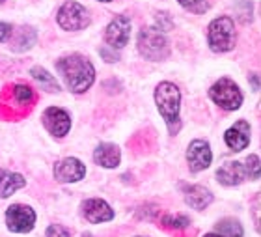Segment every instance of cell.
Segmentation results:
<instances>
[{
	"instance_id": "1",
	"label": "cell",
	"mask_w": 261,
	"mask_h": 237,
	"mask_svg": "<svg viewBox=\"0 0 261 237\" xmlns=\"http://www.w3.org/2000/svg\"><path fill=\"white\" fill-rule=\"evenodd\" d=\"M56 67L62 73L64 81L67 82V86L71 88V92L82 93L92 86L95 71H93V65L81 54H71L58 60Z\"/></svg>"
},
{
	"instance_id": "2",
	"label": "cell",
	"mask_w": 261,
	"mask_h": 237,
	"mask_svg": "<svg viewBox=\"0 0 261 237\" xmlns=\"http://www.w3.org/2000/svg\"><path fill=\"white\" fill-rule=\"evenodd\" d=\"M155 101L161 110V114L166 120L170 133L174 135L175 131L179 129V90L172 82H161L155 90Z\"/></svg>"
},
{
	"instance_id": "3",
	"label": "cell",
	"mask_w": 261,
	"mask_h": 237,
	"mask_svg": "<svg viewBox=\"0 0 261 237\" xmlns=\"http://www.w3.org/2000/svg\"><path fill=\"white\" fill-rule=\"evenodd\" d=\"M138 51L147 60H164L170 54L168 41L159 28H144L138 34Z\"/></svg>"
},
{
	"instance_id": "4",
	"label": "cell",
	"mask_w": 261,
	"mask_h": 237,
	"mask_svg": "<svg viewBox=\"0 0 261 237\" xmlns=\"http://www.w3.org/2000/svg\"><path fill=\"white\" fill-rule=\"evenodd\" d=\"M209 47L215 53H226L235 45V27L229 17H218L209 25Z\"/></svg>"
},
{
	"instance_id": "5",
	"label": "cell",
	"mask_w": 261,
	"mask_h": 237,
	"mask_svg": "<svg viewBox=\"0 0 261 237\" xmlns=\"http://www.w3.org/2000/svg\"><path fill=\"white\" fill-rule=\"evenodd\" d=\"M209 96L224 110H237L243 103V93H241L239 86L229 79H220L209 90Z\"/></svg>"
},
{
	"instance_id": "6",
	"label": "cell",
	"mask_w": 261,
	"mask_h": 237,
	"mask_svg": "<svg viewBox=\"0 0 261 237\" xmlns=\"http://www.w3.org/2000/svg\"><path fill=\"white\" fill-rule=\"evenodd\" d=\"M58 25L64 30H82L90 25L86 8H82L79 2H65L58 11Z\"/></svg>"
},
{
	"instance_id": "7",
	"label": "cell",
	"mask_w": 261,
	"mask_h": 237,
	"mask_svg": "<svg viewBox=\"0 0 261 237\" xmlns=\"http://www.w3.org/2000/svg\"><path fill=\"white\" fill-rule=\"evenodd\" d=\"M34 222H36V213H34L28 205L15 204L8 207L6 211V224L11 232L15 233H24L30 232L34 228Z\"/></svg>"
},
{
	"instance_id": "8",
	"label": "cell",
	"mask_w": 261,
	"mask_h": 237,
	"mask_svg": "<svg viewBox=\"0 0 261 237\" xmlns=\"http://www.w3.org/2000/svg\"><path fill=\"white\" fill-rule=\"evenodd\" d=\"M129 38H130V19L125 15H118L114 21L109 25V28H107L105 39H107V43H109L110 47L121 49L127 45Z\"/></svg>"
},
{
	"instance_id": "9",
	"label": "cell",
	"mask_w": 261,
	"mask_h": 237,
	"mask_svg": "<svg viewBox=\"0 0 261 237\" xmlns=\"http://www.w3.org/2000/svg\"><path fill=\"white\" fill-rule=\"evenodd\" d=\"M43 125L47 127V131H49L50 135L62 138V136H65L69 133L71 118L69 114L65 112V110H62V108L50 107L43 112Z\"/></svg>"
},
{
	"instance_id": "10",
	"label": "cell",
	"mask_w": 261,
	"mask_h": 237,
	"mask_svg": "<svg viewBox=\"0 0 261 237\" xmlns=\"http://www.w3.org/2000/svg\"><path fill=\"white\" fill-rule=\"evenodd\" d=\"M86 176V167L79 159L67 157L55 167V178L62 183H75Z\"/></svg>"
},
{
	"instance_id": "11",
	"label": "cell",
	"mask_w": 261,
	"mask_h": 237,
	"mask_svg": "<svg viewBox=\"0 0 261 237\" xmlns=\"http://www.w3.org/2000/svg\"><path fill=\"white\" fill-rule=\"evenodd\" d=\"M213 153L209 144L203 140H194L189 146V151H187V161H189V167H191L192 172H200V170H205L209 164H211Z\"/></svg>"
},
{
	"instance_id": "12",
	"label": "cell",
	"mask_w": 261,
	"mask_h": 237,
	"mask_svg": "<svg viewBox=\"0 0 261 237\" xmlns=\"http://www.w3.org/2000/svg\"><path fill=\"white\" fill-rule=\"evenodd\" d=\"M82 213L86 217V221L92 224H99V222H107L114 219V211L110 209V205L99 198L86 200L82 204Z\"/></svg>"
},
{
	"instance_id": "13",
	"label": "cell",
	"mask_w": 261,
	"mask_h": 237,
	"mask_svg": "<svg viewBox=\"0 0 261 237\" xmlns=\"http://www.w3.org/2000/svg\"><path fill=\"white\" fill-rule=\"evenodd\" d=\"M224 140H226V144L233 151L245 150L246 146H248V142H250V125L246 124L245 120L237 122L233 127H229V129L226 131Z\"/></svg>"
},
{
	"instance_id": "14",
	"label": "cell",
	"mask_w": 261,
	"mask_h": 237,
	"mask_svg": "<svg viewBox=\"0 0 261 237\" xmlns=\"http://www.w3.org/2000/svg\"><path fill=\"white\" fill-rule=\"evenodd\" d=\"M217 178H218V181H220V183L228 185V187L243 183V181H245V178H246L245 164H243V162H237V161L224 162L222 167L218 168Z\"/></svg>"
},
{
	"instance_id": "15",
	"label": "cell",
	"mask_w": 261,
	"mask_h": 237,
	"mask_svg": "<svg viewBox=\"0 0 261 237\" xmlns=\"http://www.w3.org/2000/svg\"><path fill=\"white\" fill-rule=\"evenodd\" d=\"M93 159L97 164L105 168H116L120 164V159H121V153H120V148L114 144H101L97 146V150L93 151Z\"/></svg>"
},
{
	"instance_id": "16",
	"label": "cell",
	"mask_w": 261,
	"mask_h": 237,
	"mask_svg": "<svg viewBox=\"0 0 261 237\" xmlns=\"http://www.w3.org/2000/svg\"><path fill=\"white\" fill-rule=\"evenodd\" d=\"M24 185H27V179L22 178V176L0 168V198H8L15 191L22 189Z\"/></svg>"
},
{
	"instance_id": "17",
	"label": "cell",
	"mask_w": 261,
	"mask_h": 237,
	"mask_svg": "<svg viewBox=\"0 0 261 237\" xmlns=\"http://www.w3.org/2000/svg\"><path fill=\"white\" fill-rule=\"evenodd\" d=\"M185 200L187 204L194 209H205L207 205L213 202V194L201 185H192L185 191Z\"/></svg>"
},
{
	"instance_id": "18",
	"label": "cell",
	"mask_w": 261,
	"mask_h": 237,
	"mask_svg": "<svg viewBox=\"0 0 261 237\" xmlns=\"http://www.w3.org/2000/svg\"><path fill=\"white\" fill-rule=\"evenodd\" d=\"M30 73H32L34 79H36V81H38L45 90H49V92H58V90H60V86H58V82H56L55 77L49 75L43 67H34Z\"/></svg>"
},
{
	"instance_id": "19",
	"label": "cell",
	"mask_w": 261,
	"mask_h": 237,
	"mask_svg": "<svg viewBox=\"0 0 261 237\" xmlns=\"http://www.w3.org/2000/svg\"><path fill=\"white\" fill-rule=\"evenodd\" d=\"M218 235L222 237H243V226L237 221H222L217 224Z\"/></svg>"
},
{
	"instance_id": "20",
	"label": "cell",
	"mask_w": 261,
	"mask_h": 237,
	"mask_svg": "<svg viewBox=\"0 0 261 237\" xmlns=\"http://www.w3.org/2000/svg\"><path fill=\"white\" fill-rule=\"evenodd\" d=\"M179 4L185 8V10L192 11V13H205L209 10V4L207 0H179Z\"/></svg>"
},
{
	"instance_id": "21",
	"label": "cell",
	"mask_w": 261,
	"mask_h": 237,
	"mask_svg": "<svg viewBox=\"0 0 261 237\" xmlns=\"http://www.w3.org/2000/svg\"><path fill=\"white\" fill-rule=\"evenodd\" d=\"M245 170H246V178H250V179L259 178V157L257 155L248 157L245 164Z\"/></svg>"
},
{
	"instance_id": "22",
	"label": "cell",
	"mask_w": 261,
	"mask_h": 237,
	"mask_svg": "<svg viewBox=\"0 0 261 237\" xmlns=\"http://www.w3.org/2000/svg\"><path fill=\"white\" fill-rule=\"evenodd\" d=\"M164 224L170 228H187L191 224V221L185 215H168L164 217Z\"/></svg>"
},
{
	"instance_id": "23",
	"label": "cell",
	"mask_w": 261,
	"mask_h": 237,
	"mask_svg": "<svg viewBox=\"0 0 261 237\" xmlns=\"http://www.w3.org/2000/svg\"><path fill=\"white\" fill-rule=\"evenodd\" d=\"M45 237H69V232L64 226H60V224H53V226L47 228Z\"/></svg>"
},
{
	"instance_id": "24",
	"label": "cell",
	"mask_w": 261,
	"mask_h": 237,
	"mask_svg": "<svg viewBox=\"0 0 261 237\" xmlns=\"http://www.w3.org/2000/svg\"><path fill=\"white\" fill-rule=\"evenodd\" d=\"M11 27L10 25H6V22H0V43L2 41H8V39L11 38Z\"/></svg>"
},
{
	"instance_id": "25",
	"label": "cell",
	"mask_w": 261,
	"mask_h": 237,
	"mask_svg": "<svg viewBox=\"0 0 261 237\" xmlns=\"http://www.w3.org/2000/svg\"><path fill=\"white\" fill-rule=\"evenodd\" d=\"M205 237H222V235H218V233H207Z\"/></svg>"
},
{
	"instance_id": "26",
	"label": "cell",
	"mask_w": 261,
	"mask_h": 237,
	"mask_svg": "<svg viewBox=\"0 0 261 237\" xmlns=\"http://www.w3.org/2000/svg\"><path fill=\"white\" fill-rule=\"evenodd\" d=\"M99 2H112V0H99Z\"/></svg>"
},
{
	"instance_id": "27",
	"label": "cell",
	"mask_w": 261,
	"mask_h": 237,
	"mask_svg": "<svg viewBox=\"0 0 261 237\" xmlns=\"http://www.w3.org/2000/svg\"><path fill=\"white\" fill-rule=\"evenodd\" d=\"M82 237H92V235H90V233H84V235H82Z\"/></svg>"
}]
</instances>
